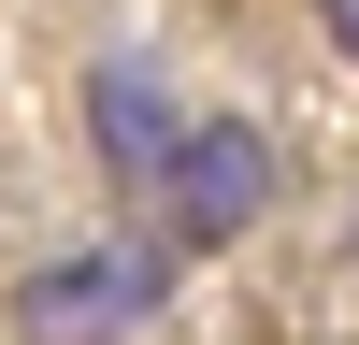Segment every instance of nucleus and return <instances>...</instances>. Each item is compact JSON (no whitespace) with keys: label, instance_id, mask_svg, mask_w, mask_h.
I'll use <instances>...</instances> for the list:
<instances>
[{"label":"nucleus","instance_id":"obj_2","mask_svg":"<svg viewBox=\"0 0 359 345\" xmlns=\"http://www.w3.org/2000/svg\"><path fill=\"white\" fill-rule=\"evenodd\" d=\"M158 316V245H72L15 288V331L29 345H130Z\"/></svg>","mask_w":359,"mask_h":345},{"label":"nucleus","instance_id":"obj_1","mask_svg":"<svg viewBox=\"0 0 359 345\" xmlns=\"http://www.w3.org/2000/svg\"><path fill=\"white\" fill-rule=\"evenodd\" d=\"M259 201H273V130L187 115V144L158 158V230H172V245H245Z\"/></svg>","mask_w":359,"mask_h":345},{"label":"nucleus","instance_id":"obj_3","mask_svg":"<svg viewBox=\"0 0 359 345\" xmlns=\"http://www.w3.org/2000/svg\"><path fill=\"white\" fill-rule=\"evenodd\" d=\"M86 130H101V172H115V187H158V158L187 144V115L158 101L144 58H101V72H86Z\"/></svg>","mask_w":359,"mask_h":345},{"label":"nucleus","instance_id":"obj_4","mask_svg":"<svg viewBox=\"0 0 359 345\" xmlns=\"http://www.w3.org/2000/svg\"><path fill=\"white\" fill-rule=\"evenodd\" d=\"M316 15H331V43H345V58H359V0H316Z\"/></svg>","mask_w":359,"mask_h":345}]
</instances>
